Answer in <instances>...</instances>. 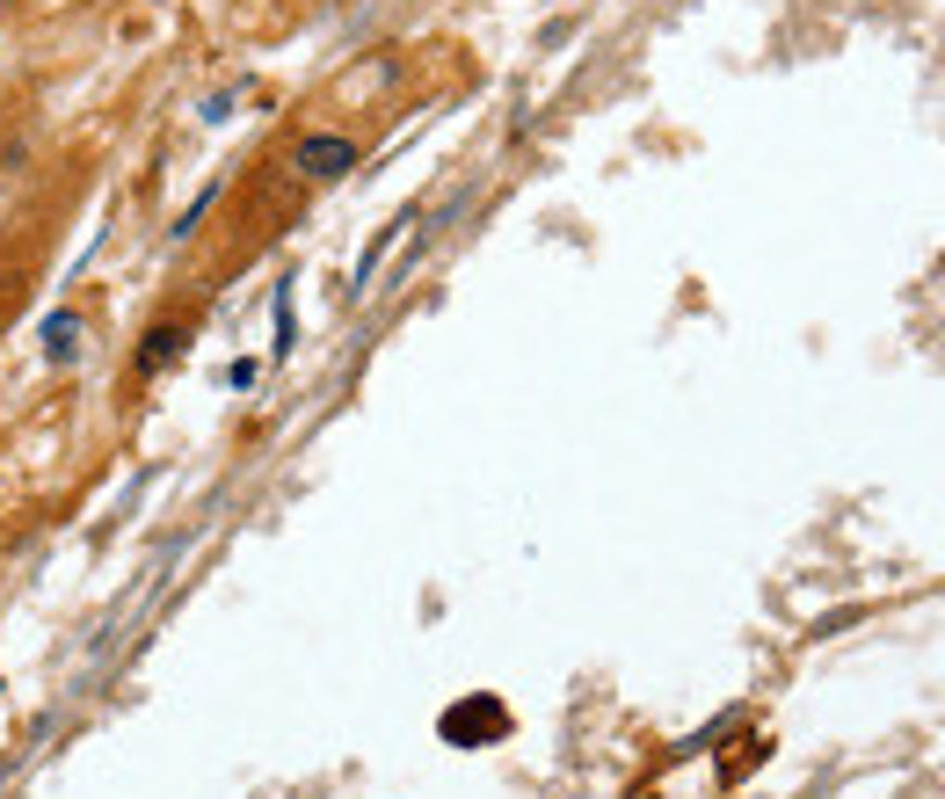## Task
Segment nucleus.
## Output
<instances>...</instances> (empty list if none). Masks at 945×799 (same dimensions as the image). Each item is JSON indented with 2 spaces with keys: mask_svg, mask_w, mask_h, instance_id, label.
<instances>
[{
  "mask_svg": "<svg viewBox=\"0 0 945 799\" xmlns=\"http://www.w3.org/2000/svg\"><path fill=\"white\" fill-rule=\"evenodd\" d=\"M80 196V168L51 175L44 190H29L15 211L0 218V335L29 313V298L44 291L51 255H59V233H66V211Z\"/></svg>",
  "mask_w": 945,
  "mask_h": 799,
  "instance_id": "f257e3e1",
  "label": "nucleus"
},
{
  "mask_svg": "<svg viewBox=\"0 0 945 799\" xmlns=\"http://www.w3.org/2000/svg\"><path fill=\"white\" fill-rule=\"evenodd\" d=\"M196 327H204V313L196 306H161V313L139 327V341L124 349V371H117V408H139V392L145 386H161L175 363L190 357V341Z\"/></svg>",
  "mask_w": 945,
  "mask_h": 799,
  "instance_id": "f03ea898",
  "label": "nucleus"
},
{
  "mask_svg": "<svg viewBox=\"0 0 945 799\" xmlns=\"http://www.w3.org/2000/svg\"><path fill=\"white\" fill-rule=\"evenodd\" d=\"M357 160H363L357 131H342V124H314V131L291 139L284 175L298 182V190H328V182H342V175H357Z\"/></svg>",
  "mask_w": 945,
  "mask_h": 799,
  "instance_id": "7ed1b4c3",
  "label": "nucleus"
},
{
  "mask_svg": "<svg viewBox=\"0 0 945 799\" xmlns=\"http://www.w3.org/2000/svg\"><path fill=\"white\" fill-rule=\"evenodd\" d=\"M88 335H95V313H88V306H59V313H44V327H37V357H44L51 371H73V363L88 357Z\"/></svg>",
  "mask_w": 945,
  "mask_h": 799,
  "instance_id": "20e7f679",
  "label": "nucleus"
},
{
  "mask_svg": "<svg viewBox=\"0 0 945 799\" xmlns=\"http://www.w3.org/2000/svg\"><path fill=\"white\" fill-rule=\"evenodd\" d=\"M291 335H298V320H291V284L277 291V357H291Z\"/></svg>",
  "mask_w": 945,
  "mask_h": 799,
  "instance_id": "39448f33",
  "label": "nucleus"
}]
</instances>
